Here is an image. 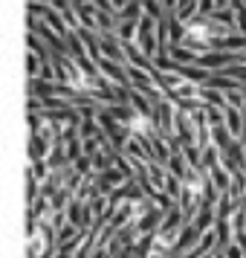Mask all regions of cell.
<instances>
[{
    "mask_svg": "<svg viewBox=\"0 0 246 258\" xmlns=\"http://www.w3.org/2000/svg\"><path fill=\"white\" fill-rule=\"evenodd\" d=\"M145 258H168V255H165V252H159V249H153V252H148Z\"/></svg>",
    "mask_w": 246,
    "mask_h": 258,
    "instance_id": "7a4b0ae2",
    "label": "cell"
},
{
    "mask_svg": "<svg viewBox=\"0 0 246 258\" xmlns=\"http://www.w3.org/2000/svg\"><path fill=\"white\" fill-rule=\"evenodd\" d=\"M223 252H226V258H246V249H243L240 244H237V241H232V244L226 246Z\"/></svg>",
    "mask_w": 246,
    "mask_h": 258,
    "instance_id": "6da1fadb",
    "label": "cell"
}]
</instances>
